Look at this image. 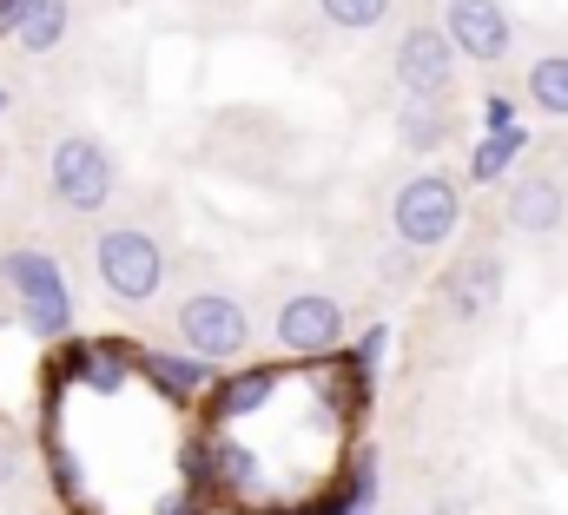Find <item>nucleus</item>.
Listing matches in <instances>:
<instances>
[{
  "label": "nucleus",
  "mask_w": 568,
  "mask_h": 515,
  "mask_svg": "<svg viewBox=\"0 0 568 515\" xmlns=\"http://www.w3.org/2000/svg\"><path fill=\"white\" fill-rule=\"evenodd\" d=\"M47 192H53L60 212L100 219L120 199V165H113V152L93 132H60L53 152H47Z\"/></svg>",
  "instance_id": "1"
},
{
  "label": "nucleus",
  "mask_w": 568,
  "mask_h": 515,
  "mask_svg": "<svg viewBox=\"0 0 568 515\" xmlns=\"http://www.w3.org/2000/svg\"><path fill=\"white\" fill-rule=\"evenodd\" d=\"M93 277L120 311H145L165 284V245L145 225H106L93 239Z\"/></svg>",
  "instance_id": "2"
},
{
  "label": "nucleus",
  "mask_w": 568,
  "mask_h": 515,
  "mask_svg": "<svg viewBox=\"0 0 568 515\" xmlns=\"http://www.w3.org/2000/svg\"><path fill=\"white\" fill-rule=\"evenodd\" d=\"M172 331H179V344H185L199 364H239V357L252 351V311H245V297H232V291H219V284L179 297V304H172Z\"/></svg>",
  "instance_id": "3"
},
{
  "label": "nucleus",
  "mask_w": 568,
  "mask_h": 515,
  "mask_svg": "<svg viewBox=\"0 0 568 515\" xmlns=\"http://www.w3.org/2000/svg\"><path fill=\"white\" fill-rule=\"evenodd\" d=\"M456 225H463V185H456L449 172H417V179L397 185V199H390V232H397L404 252H436V245H449Z\"/></svg>",
  "instance_id": "4"
},
{
  "label": "nucleus",
  "mask_w": 568,
  "mask_h": 515,
  "mask_svg": "<svg viewBox=\"0 0 568 515\" xmlns=\"http://www.w3.org/2000/svg\"><path fill=\"white\" fill-rule=\"evenodd\" d=\"M0 271H7V284H13V297H20V324L33 331V337H60L67 324H73V291H67V277H60V264L40 252H7L0 258Z\"/></svg>",
  "instance_id": "5"
},
{
  "label": "nucleus",
  "mask_w": 568,
  "mask_h": 515,
  "mask_svg": "<svg viewBox=\"0 0 568 515\" xmlns=\"http://www.w3.org/2000/svg\"><path fill=\"white\" fill-rule=\"evenodd\" d=\"M456 67H463V60H456L449 33H443L436 20H417V27L397 33L390 73H397L404 100H449V93H456Z\"/></svg>",
  "instance_id": "6"
},
{
  "label": "nucleus",
  "mask_w": 568,
  "mask_h": 515,
  "mask_svg": "<svg viewBox=\"0 0 568 515\" xmlns=\"http://www.w3.org/2000/svg\"><path fill=\"white\" fill-rule=\"evenodd\" d=\"M456 47V60L469 67H503L516 53V20L503 0H443V20H436Z\"/></svg>",
  "instance_id": "7"
},
{
  "label": "nucleus",
  "mask_w": 568,
  "mask_h": 515,
  "mask_svg": "<svg viewBox=\"0 0 568 515\" xmlns=\"http://www.w3.org/2000/svg\"><path fill=\"white\" fill-rule=\"evenodd\" d=\"M344 331H351V317H344V304L324 297V291L284 297L278 317H272V337H278V351H291V357H331V351L344 344Z\"/></svg>",
  "instance_id": "8"
},
{
  "label": "nucleus",
  "mask_w": 568,
  "mask_h": 515,
  "mask_svg": "<svg viewBox=\"0 0 568 515\" xmlns=\"http://www.w3.org/2000/svg\"><path fill=\"white\" fill-rule=\"evenodd\" d=\"M503 219H509V232H523V239H549V232H562L568 179L562 172H549V165L509 179V192H503Z\"/></svg>",
  "instance_id": "9"
},
{
  "label": "nucleus",
  "mask_w": 568,
  "mask_h": 515,
  "mask_svg": "<svg viewBox=\"0 0 568 515\" xmlns=\"http://www.w3.org/2000/svg\"><path fill=\"white\" fill-rule=\"evenodd\" d=\"M496 297H503V258L496 252H469V258H456V264L443 271V311H449L456 324L489 317Z\"/></svg>",
  "instance_id": "10"
},
{
  "label": "nucleus",
  "mask_w": 568,
  "mask_h": 515,
  "mask_svg": "<svg viewBox=\"0 0 568 515\" xmlns=\"http://www.w3.org/2000/svg\"><path fill=\"white\" fill-rule=\"evenodd\" d=\"M67 27H73V7L67 0H13V13H7V40L20 47V53H53L60 40H67Z\"/></svg>",
  "instance_id": "11"
},
{
  "label": "nucleus",
  "mask_w": 568,
  "mask_h": 515,
  "mask_svg": "<svg viewBox=\"0 0 568 515\" xmlns=\"http://www.w3.org/2000/svg\"><path fill=\"white\" fill-rule=\"evenodd\" d=\"M397 139L410 152H443L449 139H463V120L449 113V100H404L397 107Z\"/></svg>",
  "instance_id": "12"
},
{
  "label": "nucleus",
  "mask_w": 568,
  "mask_h": 515,
  "mask_svg": "<svg viewBox=\"0 0 568 515\" xmlns=\"http://www.w3.org/2000/svg\"><path fill=\"white\" fill-rule=\"evenodd\" d=\"M67 371L113 396V390L126 384V371H133V351H126V344H73V351H67Z\"/></svg>",
  "instance_id": "13"
},
{
  "label": "nucleus",
  "mask_w": 568,
  "mask_h": 515,
  "mask_svg": "<svg viewBox=\"0 0 568 515\" xmlns=\"http://www.w3.org/2000/svg\"><path fill=\"white\" fill-rule=\"evenodd\" d=\"M523 93H529V107H536V113L568 120V53H542V60H529Z\"/></svg>",
  "instance_id": "14"
},
{
  "label": "nucleus",
  "mask_w": 568,
  "mask_h": 515,
  "mask_svg": "<svg viewBox=\"0 0 568 515\" xmlns=\"http://www.w3.org/2000/svg\"><path fill=\"white\" fill-rule=\"evenodd\" d=\"M133 364H140L152 384L165 390V396H192V390L205 384V364L199 357H165V351H133Z\"/></svg>",
  "instance_id": "15"
},
{
  "label": "nucleus",
  "mask_w": 568,
  "mask_h": 515,
  "mask_svg": "<svg viewBox=\"0 0 568 515\" xmlns=\"http://www.w3.org/2000/svg\"><path fill=\"white\" fill-rule=\"evenodd\" d=\"M390 7L397 0H317L324 27H337V33H377L390 20Z\"/></svg>",
  "instance_id": "16"
},
{
  "label": "nucleus",
  "mask_w": 568,
  "mask_h": 515,
  "mask_svg": "<svg viewBox=\"0 0 568 515\" xmlns=\"http://www.w3.org/2000/svg\"><path fill=\"white\" fill-rule=\"evenodd\" d=\"M272 390H278V371H245V377H225V384H219V416H252Z\"/></svg>",
  "instance_id": "17"
},
{
  "label": "nucleus",
  "mask_w": 568,
  "mask_h": 515,
  "mask_svg": "<svg viewBox=\"0 0 568 515\" xmlns=\"http://www.w3.org/2000/svg\"><path fill=\"white\" fill-rule=\"evenodd\" d=\"M516 152H523V132L503 127L496 139H489V145H483V152H476V179H496V172H503V165H509Z\"/></svg>",
  "instance_id": "18"
},
{
  "label": "nucleus",
  "mask_w": 568,
  "mask_h": 515,
  "mask_svg": "<svg viewBox=\"0 0 568 515\" xmlns=\"http://www.w3.org/2000/svg\"><path fill=\"white\" fill-rule=\"evenodd\" d=\"M20 469H27V456H20V436L0 423V489H13V483H20Z\"/></svg>",
  "instance_id": "19"
},
{
  "label": "nucleus",
  "mask_w": 568,
  "mask_h": 515,
  "mask_svg": "<svg viewBox=\"0 0 568 515\" xmlns=\"http://www.w3.org/2000/svg\"><path fill=\"white\" fill-rule=\"evenodd\" d=\"M7 13H13V0H0V27H7Z\"/></svg>",
  "instance_id": "20"
},
{
  "label": "nucleus",
  "mask_w": 568,
  "mask_h": 515,
  "mask_svg": "<svg viewBox=\"0 0 568 515\" xmlns=\"http://www.w3.org/2000/svg\"><path fill=\"white\" fill-rule=\"evenodd\" d=\"M429 515H463V509H429Z\"/></svg>",
  "instance_id": "21"
},
{
  "label": "nucleus",
  "mask_w": 568,
  "mask_h": 515,
  "mask_svg": "<svg viewBox=\"0 0 568 515\" xmlns=\"http://www.w3.org/2000/svg\"><path fill=\"white\" fill-rule=\"evenodd\" d=\"M344 515H371V509H344Z\"/></svg>",
  "instance_id": "22"
},
{
  "label": "nucleus",
  "mask_w": 568,
  "mask_h": 515,
  "mask_svg": "<svg viewBox=\"0 0 568 515\" xmlns=\"http://www.w3.org/2000/svg\"><path fill=\"white\" fill-rule=\"evenodd\" d=\"M0 107H7V93H0Z\"/></svg>",
  "instance_id": "23"
}]
</instances>
